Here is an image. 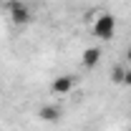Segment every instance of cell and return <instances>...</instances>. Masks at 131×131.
<instances>
[{"label":"cell","instance_id":"obj_1","mask_svg":"<svg viewBox=\"0 0 131 131\" xmlns=\"http://www.w3.org/2000/svg\"><path fill=\"white\" fill-rule=\"evenodd\" d=\"M3 10L8 13L10 23L15 28H25V25H30V20H33V10L25 0H5Z\"/></svg>","mask_w":131,"mask_h":131},{"label":"cell","instance_id":"obj_2","mask_svg":"<svg viewBox=\"0 0 131 131\" xmlns=\"http://www.w3.org/2000/svg\"><path fill=\"white\" fill-rule=\"evenodd\" d=\"M91 30H93V35H96L98 40H111L116 35V18L111 15V13H106V10H101V13L93 18Z\"/></svg>","mask_w":131,"mask_h":131},{"label":"cell","instance_id":"obj_3","mask_svg":"<svg viewBox=\"0 0 131 131\" xmlns=\"http://www.w3.org/2000/svg\"><path fill=\"white\" fill-rule=\"evenodd\" d=\"M73 88H76V76H71V73L56 76V78L50 81V91H53L56 96H68Z\"/></svg>","mask_w":131,"mask_h":131},{"label":"cell","instance_id":"obj_4","mask_svg":"<svg viewBox=\"0 0 131 131\" xmlns=\"http://www.w3.org/2000/svg\"><path fill=\"white\" fill-rule=\"evenodd\" d=\"M81 63H83V68H96L98 63H101V48L98 46H88V48L83 50V56H81Z\"/></svg>","mask_w":131,"mask_h":131},{"label":"cell","instance_id":"obj_5","mask_svg":"<svg viewBox=\"0 0 131 131\" xmlns=\"http://www.w3.org/2000/svg\"><path fill=\"white\" fill-rule=\"evenodd\" d=\"M38 118L46 121V124H56V121L61 118V108H58L56 103H46V106L38 108Z\"/></svg>","mask_w":131,"mask_h":131},{"label":"cell","instance_id":"obj_6","mask_svg":"<svg viewBox=\"0 0 131 131\" xmlns=\"http://www.w3.org/2000/svg\"><path fill=\"white\" fill-rule=\"evenodd\" d=\"M124 73H126V63H116L114 68H111V81H114L116 86H121V83H124Z\"/></svg>","mask_w":131,"mask_h":131},{"label":"cell","instance_id":"obj_7","mask_svg":"<svg viewBox=\"0 0 131 131\" xmlns=\"http://www.w3.org/2000/svg\"><path fill=\"white\" fill-rule=\"evenodd\" d=\"M121 86L131 88V66H126V73H124V83H121Z\"/></svg>","mask_w":131,"mask_h":131},{"label":"cell","instance_id":"obj_8","mask_svg":"<svg viewBox=\"0 0 131 131\" xmlns=\"http://www.w3.org/2000/svg\"><path fill=\"white\" fill-rule=\"evenodd\" d=\"M126 66H131V48L126 50Z\"/></svg>","mask_w":131,"mask_h":131},{"label":"cell","instance_id":"obj_9","mask_svg":"<svg viewBox=\"0 0 131 131\" xmlns=\"http://www.w3.org/2000/svg\"><path fill=\"white\" fill-rule=\"evenodd\" d=\"M129 131H131V129H129Z\"/></svg>","mask_w":131,"mask_h":131}]
</instances>
